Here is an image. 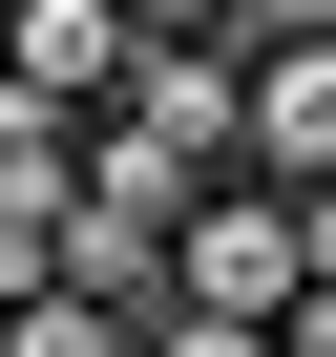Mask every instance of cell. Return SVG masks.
Wrapping results in <instances>:
<instances>
[{
  "label": "cell",
  "mask_w": 336,
  "mask_h": 357,
  "mask_svg": "<svg viewBox=\"0 0 336 357\" xmlns=\"http://www.w3.org/2000/svg\"><path fill=\"white\" fill-rule=\"evenodd\" d=\"M190 315H315V231H294V190H273V168H231V190L190 211Z\"/></svg>",
  "instance_id": "1"
},
{
  "label": "cell",
  "mask_w": 336,
  "mask_h": 357,
  "mask_svg": "<svg viewBox=\"0 0 336 357\" xmlns=\"http://www.w3.org/2000/svg\"><path fill=\"white\" fill-rule=\"evenodd\" d=\"M105 126H126V147H168L190 190H231V168H252V43H147V84H126Z\"/></svg>",
  "instance_id": "2"
},
{
  "label": "cell",
  "mask_w": 336,
  "mask_h": 357,
  "mask_svg": "<svg viewBox=\"0 0 336 357\" xmlns=\"http://www.w3.org/2000/svg\"><path fill=\"white\" fill-rule=\"evenodd\" d=\"M147 84V22L126 0H22V22H0V105H63V126H105Z\"/></svg>",
  "instance_id": "3"
},
{
  "label": "cell",
  "mask_w": 336,
  "mask_h": 357,
  "mask_svg": "<svg viewBox=\"0 0 336 357\" xmlns=\"http://www.w3.org/2000/svg\"><path fill=\"white\" fill-rule=\"evenodd\" d=\"M252 168L336 190V43H252Z\"/></svg>",
  "instance_id": "4"
},
{
  "label": "cell",
  "mask_w": 336,
  "mask_h": 357,
  "mask_svg": "<svg viewBox=\"0 0 336 357\" xmlns=\"http://www.w3.org/2000/svg\"><path fill=\"white\" fill-rule=\"evenodd\" d=\"M0 357H147V336H126V315H105V294H63V273H43V294H22V315H0Z\"/></svg>",
  "instance_id": "5"
},
{
  "label": "cell",
  "mask_w": 336,
  "mask_h": 357,
  "mask_svg": "<svg viewBox=\"0 0 336 357\" xmlns=\"http://www.w3.org/2000/svg\"><path fill=\"white\" fill-rule=\"evenodd\" d=\"M231 22H252V43H336V0H231Z\"/></svg>",
  "instance_id": "6"
},
{
  "label": "cell",
  "mask_w": 336,
  "mask_h": 357,
  "mask_svg": "<svg viewBox=\"0 0 336 357\" xmlns=\"http://www.w3.org/2000/svg\"><path fill=\"white\" fill-rule=\"evenodd\" d=\"M294 231H315V294H336V190H294Z\"/></svg>",
  "instance_id": "7"
},
{
  "label": "cell",
  "mask_w": 336,
  "mask_h": 357,
  "mask_svg": "<svg viewBox=\"0 0 336 357\" xmlns=\"http://www.w3.org/2000/svg\"><path fill=\"white\" fill-rule=\"evenodd\" d=\"M0 22H22V0H0Z\"/></svg>",
  "instance_id": "8"
}]
</instances>
